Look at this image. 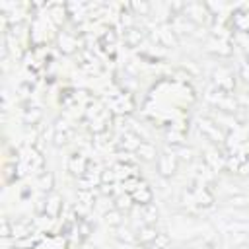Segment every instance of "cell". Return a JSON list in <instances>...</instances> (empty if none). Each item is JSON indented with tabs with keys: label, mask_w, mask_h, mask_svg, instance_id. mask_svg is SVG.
<instances>
[{
	"label": "cell",
	"mask_w": 249,
	"mask_h": 249,
	"mask_svg": "<svg viewBox=\"0 0 249 249\" xmlns=\"http://www.w3.org/2000/svg\"><path fill=\"white\" fill-rule=\"evenodd\" d=\"M177 167H179V160L173 152H163L160 154L158 158V171L161 177H171L177 173Z\"/></svg>",
	"instance_id": "6da1fadb"
},
{
	"label": "cell",
	"mask_w": 249,
	"mask_h": 249,
	"mask_svg": "<svg viewBox=\"0 0 249 249\" xmlns=\"http://www.w3.org/2000/svg\"><path fill=\"white\" fill-rule=\"evenodd\" d=\"M134 109V103L128 95L124 93H119V95H113L111 101H109V111L115 113V115H128L130 111Z\"/></svg>",
	"instance_id": "7a4b0ae2"
},
{
	"label": "cell",
	"mask_w": 249,
	"mask_h": 249,
	"mask_svg": "<svg viewBox=\"0 0 249 249\" xmlns=\"http://www.w3.org/2000/svg\"><path fill=\"white\" fill-rule=\"evenodd\" d=\"M88 165H89V161H88V158H86L84 154H72V156L68 158V163H66L68 171H70L72 175H76L78 179L88 173Z\"/></svg>",
	"instance_id": "3957f363"
},
{
	"label": "cell",
	"mask_w": 249,
	"mask_h": 249,
	"mask_svg": "<svg viewBox=\"0 0 249 249\" xmlns=\"http://www.w3.org/2000/svg\"><path fill=\"white\" fill-rule=\"evenodd\" d=\"M183 16L189 18L193 23H200V21H204V18L208 16V8H206V4L191 2V4H185Z\"/></svg>",
	"instance_id": "277c9868"
},
{
	"label": "cell",
	"mask_w": 249,
	"mask_h": 249,
	"mask_svg": "<svg viewBox=\"0 0 249 249\" xmlns=\"http://www.w3.org/2000/svg\"><path fill=\"white\" fill-rule=\"evenodd\" d=\"M130 196H132L134 204H138V206H146V204H150V202L154 200V191L150 189V185L140 183V185L130 193Z\"/></svg>",
	"instance_id": "5b68a950"
},
{
	"label": "cell",
	"mask_w": 249,
	"mask_h": 249,
	"mask_svg": "<svg viewBox=\"0 0 249 249\" xmlns=\"http://www.w3.org/2000/svg\"><path fill=\"white\" fill-rule=\"evenodd\" d=\"M198 128H200V132H202L206 138H210L212 142H222V140H224V134H222L220 126H218L216 123L208 121V119H202V121L198 123Z\"/></svg>",
	"instance_id": "8992f818"
},
{
	"label": "cell",
	"mask_w": 249,
	"mask_h": 249,
	"mask_svg": "<svg viewBox=\"0 0 249 249\" xmlns=\"http://www.w3.org/2000/svg\"><path fill=\"white\" fill-rule=\"evenodd\" d=\"M214 76H216V86H218L222 91L230 93V91L233 89L235 82H233V76H231V72H230L228 68H220V70H218Z\"/></svg>",
	"instance_id": "52a82bcc"
},
{
	"label": "cell",
	"mask_w": 249,
	"mask_h": 249,
	"mask_svg": "<svg viewBox=\"0 0 249 249\" xmlns=\"http://www.w3.org/2000/svg\"><path fill=\"white\" fill-rule=\"evenodd\" d=\"M136 158H140L142 161H154L158 156V148L152 142H140V146L136 148Z\"/></svg>",
	"instance_id": "ba28073f"
},
{
	"label": "cell",
	"mask_w": 249,
	"mask_h": 249,
	"mask_svg": "<svg viewBox=\"0 0 249 249\" xmlns=\"http://www.w3.org/2000/svg\"><path fill=\"white\" fill-rule=\"evenodd\" d=\"M60 210H62V196L58 193H51L47 196V212L45 214H49L51 218H58Z\"/></svg>",
	"instance_id": "9c48e42d"
},
{
	"label": "cell",
	"mask_w": 249,
	"mask_h": 249,
	"mask_svg": "<svg viewBox=\"0 0 249 249\" xmlns=\"http://www.w3.org/2000/svg\"><path fill=\"white\" fill-rule=\"evenodd\" d=\"M58 45H60V51H62L64 54H72V53L78 49L76 37L70 35V33H66V31H62V33L58 35Z\"/></svg>",
	"instance_id": "30bf717a"
},
{
	"label": "cell",
	"mask_w": 249,
	"mask_h": 249,
	"mask_svg": "<svg viewBox=\"0 0 249 249\" xmlns=\"http://www.w3.org/2000/svg\"><path fill=\"white\" fill-rule=\"evenodd\" d=\"M68 138H70V128H68V124H66L64 121H58L56 126H54V136H53L54 146H64V144L68 142Z\"/></svg>",
	"instance_id": "8fae6325"
},
{
	"label": "cell",
	"mask_w": 249,
	"mask_h": 249,
	"mask_svg": "<svg viewBox=\"0 0 249 249\" xmlns=\"http://www.w3.org/2000/svg\"><path fill=\"white\" fill-rule=\"evenodd\" d=\"M158 233H160V231H158L154 226H146V224H144V226H140V230L136 231V239H138V243L152 245Z\"/></svg>",
	"instance_id": "7c38bea8"
},
{
	"label": "cell",
	"mask_w": 249,
	"mask_h": 249,
	"mask_svg": "<svg viewBox=\"0 0 249 249\" xmlns=\"http://www.w3.org/2000/svg\"><path fill=\"white\" fill-rule=\"evenodd\" d=\"M142 39H144V31L142 29H138V27H126V31H124V43L128 47L140 45Z\"/></svg>",
	"instance_id": "4fadbf2b"
},
{
	"label": "cell",
	"mask_w": 249,
	"mask_h": 249,
	"mask_svg": "<svg viewBox=\"0 0 249 249\" xmlns=\"http://www.w3.org/2000/svg\"><path fill=\"white\" fill-rule=\"evenodd\" d=\"M158 216H160V212H158V206L154 202L142 206V220L146 226H154L158 222Z\"/></svg>",
	"instance_id": "5bb4252c"
},
{
	"label": "cell",
	"mask_w": 249,
	"mask_h": 249,
	"mask_svg": "<svg viewBox=\"0 0 249 249\" xmlns=\"http://www.w3.org/2000/svg\"><path fill=\"white\" fill-rule=\"evenodd\" d=\"M132 204H134V200H132L130 193H123V195H119V196L115 198L113 208H115V210H119V212H126V210H130V208H132Z\"/></svg>",
	"instance_id": "9a60e30c"
},
{
	"label": "cell",
	"mask_w": 249,
	"mask_h": 249,
	"mask_svg": "<svg viewBox=\"0 0 249 249\" xmlns=\"http://www.w3.org/2000/svg\"><path fill=\"white\" fill-rule=\"evenodd\" d=\"M121 243H124V245H134L138 239H136V233L132 231V230H128V228H123V226H119L117 228V235H115Z\"/></svg>",
	"instance_id": "2e32d148"
},
{
	"label": "cell",
	"mask_w": 249,
	"mask_h": 249,
	"mask_svg": "<svg viewBox=\"0 0 249 249\" xmlns=\"http://www.w3.org/2000/svg\"><path fill=\"white\" fill-rule=\"evenodd\" d=\"M160 41H161L165 47L177 45V37H175V31H173L171 25H163V27L160 29Z\"/></svg>",
	"instance_id": "e0dca14e"
},
{
	"label": "cell",
	"mask_w": 249,
	"mask_h": 249,
	"mask_svg": "<svg viewBox=\"0 0 249 249\" xmlns=\"http://www.w3.org/2000/svg\"><path fill=\"white\" fill-rule=\"evenodd\" d=\"M121 146H123L124 150H134V152H136V148L140 146V138H138V134H134L132 130H126V132L123 134Z\"/></svg>",
	"instance_id": "ac0fdd59"
},
{
	"label": "cell",
	"mask_w": 249,
	"mask_h": 249,
	"mask_svg": "<svg viewBox=\"0 0 249 249\" xmlns=\"http://www.w3.org/2000/svg\"><path fill=\"white\" fill-rule=\"evenodd\" d=\"M193 196H195V202L196 204H200V206H212V202H214V196L202 187V189H198V191H193Z\"/></svg>",
	"instance_id": "d6986e66"
},
{
	"label": "cell",
	"mask_w": 249,
	"mask_h": 249,
	"mask_svg": "<svg viewBox=\"0 0 249 249\" xmlns=\"http://www.w3.org/2000/svg\"><path fill=\"white\" fill-rule=\"evenodd\" d=\"M208 49L214 51V53H218V54H222V56L231 54V47H230L226 41H222V39H214V41H210V43H208Z\"/></svg>",
	"instance_id": "ffe728a7"
},
{
	"label": "cell",
	"mask_w": 249,
	"mask_h": 249,
	"mask_svg": "<svg viewBox=\"0 0 249 249\" xmlns=\"http://www.w3.org/2000/svg\"><path fill=\"white\" fill-rule=\"evenodd\" d=\"M39 187L41 191L45 193H53V187H54V175L51 171H43L39 173Z\"/></svg>",
	"instance_id": "44dd1931"
},
{
	"label": "cell",
	"mask_w": 249,
	"mask_h": 249,
	"mask_svg": "<svg viewBox=\"0 0 249 249\" xmlns=\"http://www.w3.org/2000/svg\"><path fill=\"white\" fill-rule=\"evenodd\" d=\"M41 119H43V111L39 107H31L23 113V123L25 124H37Z\"/></svg>",
	"instance_id": "7402d4cb"
},
{
	"label": "cell",
	"mask_w": 249,
	"mask_h": 249,
	"mask_svg": "<svg viewBox=\"0 0 249 249\" xmlns=\"http://www.w3.org/2000/svg\"><path fill=\"white\" fill-rule=\"evenodd\" d=\"M68 16V12H66V6H53L51 8V19H53V23L54 25H60L62 21H64V18Z\"/></svg>",
	"instance_id": "603a6c76"
},
{
	"label": "cell",
	"mask_w": 249,
	"mask_h": 249,
	"mask_svg": "<svg viewBox=\"0 0 249 249\" xmlns=\"http://www.w3.org/2000/svg\"><path fill=\"white\" fill-rule=\"evenodd\" d=\"M12 235L18 237V239H23V237H29V224L27 222H18L12 226Z\"/></svg>",
	"instance_id": "cb8c5ba5"
},
{
	"label": "cell",
	"mask_w": 249,
	"mask_h": 249,
	"mask_svg": "<svg viewBox=\"0 0 249 249\" xmlns=\"http://www.w3.org/2000/svg\"><path fill=\"white\" fill-rule=\"evenodd\" d=\"M171 152L177 156V160H183V161H191L193 160V148H185V146H175L171 148Z\"/></svg>",
	"instance_id": "d4e9b609"
},
{
	"label": "cell",
	"mask_w": 249,
	"mask_h": 249,
	"mask_svg": "<svg viewBox=\"0 0 249 249\" xmlns=\"http://www.w3.org/2000/svg\"><path fill=\"white\" fill-rule=\"evenodd\" d=\"M123 212H119V210H111V212H107L105 214V222L109 224V226H113V228H119V226H123Z\"/></svg>",
	"instance_id": "484cf974"
},
{
	"label": "cell",
	"mask_w": 249,
	"mask_h": 249,
	"mask_svg": "<svg viewBox=\"0 0 249 249\" xmlns=\"http://www.w3.org/2000/svg\"><path fill=\"white\" fill-rule=\"evenodd\" d=\"M99 181H101V185H111V183H115V181H117V173H115V169L105 167V169L99 173Z\"/></svg>",
	"instance_id": "4316f807"
},
{
	"label": "cell",
	"mask_w": 249,
	"mask_h": 249,
	"mask_svg": "<svg viewBox=\"0 0 249 249\" xmlns=\"http://www.w3.org/2000/svg\"><path fill=\"white\" fill-rule=\"evenodd\" d=\"M78 200H80L82 204L89 206V204L95 200V196H93V189H78Z\"/></svg>",
	"instance_id": "83f0119b"
},
{
	"label": "cell",
	"mask_w": 249,
	"mask_h": 249,
	"mask_svg": "<svg viewBox=\"0 0 249 249\" xmlns=\"http://www.w3.org/2000/svg\"><path fill=\"white\" fill-rule=\"evenodd\" d=\"M169 243H171V239H169L167 233H158L156 239H154V243H152V249H167Z\"/></svg>",
	"instance_id": "f1b7e54d"
},
{
	"label": "cell",
	"mask_w": 249,
	"mask_h": 249,
	"mask_svg": "<svg viewBox=\"0 0 249 249\" xmlns=\"http://www.w3.org/2000/svg\"><path fill=\"white\" fill-rule=\"evenodd\" d=\"M128 8L134 10V14H140V16H148L150 14V4L148 2H130Z\"/></svg>",
	"instance_id": "f546056e"
},
{
	"label": "cell",
	"mask_w": 249,
	"mask_h": 249,
	"mask_svg": "<svg viewBox=\"0 0 249 249\" xmlns=\"http://www.w3.org/2000/svg\"><path fill=\"white\" fill-rule=\"evenodd\" d=\"M228 202L235 208H243V206H249V198L245 195H237V196H230Z\"/></svg>",
	"instance_id": "4dcf8cb0"
},
{
	"label": "cell",
	"mask_w": 249,
	"mask_h": 249,
	"mask_svg": "<svg viewBox=\"0 0 249 249\" xmlns=\"http://www.w3.org/2000/svg\"><path fill=\"white\" fill-rule=\"evenodd\" d=\"M12 235V224L8 218H2V226H0V237L2 239H8Z\"/></svg>",
	"instance_id": "1f68e13d"
},
{
	"label": "cell",
	"mask_w": 249,
	"mask_h": 249,
	"mask_svg": "<svg viewBox=\"0 0 249 249\" xmlns=\"http://www.w3.org/2000/svg\"><path fill=\"white\" fill-rule=\"evenodd\" d=\"M241 78H243L245 82H249V60L241 64Z\"/></svg>",
	"instance_id": "d6a6232c"
},
{
	"label": "cell",
	"mask_w": 249,
	"mask_h": 249,
	"mask_svg": "<svg viewBox=\"0 0 249 249\" xmlns=\"http://www.w3.org/2000/svg\"><path fill=\"white\" fill-rule=\"evenodd\" d=\"M123 249H134V247H132V245H124Z\"/></svg>",
	"instance_id": "836d02e7"
},
{
	"label": "cell",
	"mask_w": 249,
	"mask_h": 249,
	"mask_svg": "<svg viewBox=\"0 0 249 249\" xmlns=\"http://www.w3.org/2000/svg\"><path fill=\"white\" fill-rule=\"evenodd\" d=\"M150 249H152V247H150Z\"/></svg>",
	"instance_id": "e575fe53"
},
{
	"label": "cell",
	"mask_w": 249,
	"mask_h": 249,
	"mask_svg": "<svg viewBox=\"0 0 249 249\" xmlns=\"http://www.w3.org/2000/svg\"><path fill=\"white\" fill-rule=\"evenodd\" d=\"M247 130H249V128H247Z\"/></svg>",
	"instance_id": "d590c367"
}]
</instances>
